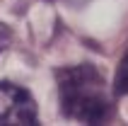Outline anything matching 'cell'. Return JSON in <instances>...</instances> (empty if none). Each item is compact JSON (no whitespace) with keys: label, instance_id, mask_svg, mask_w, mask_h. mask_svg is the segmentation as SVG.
<instances>
[{"label":"cell","instance_id":"6da1fadb","mask_svg":"<svg viewBox=\"0 0 128 126\" xmlns=\"http://www.w3.org/2000/svg\"><path fill=\"white\" fill-rule=\"evenodd\" d=\"M58 99L63 116L82 124H102L111 116V95L104 75L92 63L58 70Z\"/></svg>","mask_w":128,"mask_h":126},{"label":"cell","instance_id":"7a4b0ae2","mask_svg":"<svg viewBox=\"0 0 128 126\" xmlns=\"http://www.w3.org/2000/svg\"><path fill=\"white\" fill-rule=\"evenodd\" d=\"M0 124L32 126L36 124V102L24 87L0 83Z\"/></svg>","mask_w":128,"mask_h":126},{"label":"cell","instance_id":"3957f363","mask_svg":"<svg viewBox=\"0 0 128 126\" xmlns=\"http://www.w3.org/2000/svg\"><path fill=\"white\" fill-rule=\"evenodd\" d=\"M114 90L118 95H128V51L121 56V61H118L116 78H114Z\"/></svg>","mask_w":128,"mask_h":126},{"label":"cell","instance_id":"277c9868","mask_svg":"<svg viewBox=\"0 0 128 126\" xmlns=\"http://www.w3.org/2000/svg\"><path fill=\"white\" fill-rule=\"evenodd\" d=\"M7 44H10V29L5 24H0V53L7 49Z\"/></svg>","mask_w":128,"mask_h":126}]
</instances>
